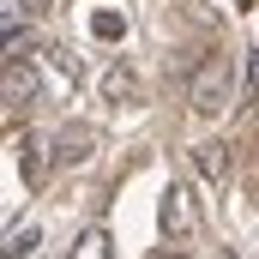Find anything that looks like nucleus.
I'll return each mask as SVG.
<instances>
[{"instance_id": "2", "label": "nucleus", "mask_w": 259, "mask_h": 259, "mask_svg": "<svg viewBox=\"0 0 259 259\" xmlns=\"http://www.w3.org/2000/svg\"><path fill=\"white\" fill-rule=\"evenodd\" d=\"M36 91H42V72L24 61V55H12V61H6V78H0V97H6V109H24Z\"/></svg>"}, {"instance_id": "11", "label": "nucleus", "mask_w": 259, "mask_h": 259, "mask_svg": "<svg viewBox=\"0 0 259 259\" xmlns=\"http://www.w3.org/2000/svg\"><path fill=\"white\" fill-rule=\"evenodd\" d=\"M259 97V55H253V66H247V103Z\"/></svg>"}, {"instance_id": "3", "label": "nucleus", "mask_w": 259, "mask_h": 259, "mask_svg": "<svg viewBox=\"0 0 259 259\" xmlns=\"http://www.w3.org/2000/svg\"><path fill=\"white\" fill-rule=\"evenodd\" d=\"M157 223H163L169 235H193V229H199L193 193H187V187H169V193H163V205H157Z\"/></svg>"}, {"instance_id": "5", "label": "nucleus", "mask_w": 259, "mask_h": 259, "mask_svg": "<svg viewBox=\"0 0 259 259\" xmlns=\"http://www.w3.org/2000/svg\"><path fill=\"white\" fill-rule=\"evenodd\" d=\"M18 175H24L30 187H36V181L49 175V145H42L36 133H30V139H18Z\"/></svg>"}, {"instance_id": "1", "label": "nucleus", "mask_w": 259, "mask_h": 259, "mask_svg": "<svg viewBox=\"0 0 259 259\" xmlns=\"http://www.w3.org/2000/svg\"><path fill=\"white\" fill-rule=\"evenodd\" d=\"M187 103L193 115H223L235 103V55H205L187 78Z\"/></svg>"}, {"instance_id": "7", "label": "nucleus", "mask_w": 259, "mask_h": 259, "mask_svg": "<svg viewBox=\"0 0 259 259\" xmlns=\"http://www.w3.org/2000/svg\"><path fill=\"white\" fill-rule=\"evenodd\" d=\"M91 36H97V42H121V36H127V12H115V6L91 12Z\"/></svg>"}, {"instance_id": "6", "label": "nucleus", "mask_w": 259, "mask_h": 259, "mask_svg": "<svg viewBox=\"0 0 259 259\" xmlns=\"http://www.w3.org/2000/svg\"><path fill=\"white\" fill-rule=\"evenodd\" d=\"M103 97H109V103H133V97H139V72H133L127 61H115L103 72Z\"/></svg>"}, {"instance_id": "9", "label": "nucleus", "mask_w": 259, "mask_h": 259, "mask_svg": "<svg viewBox=\"0 0 259 259\" xmlns=\"http://www.w3.org/2000/svg\"><path fill=\"white\" fill-rule=\"evenodd\" d=\"M66 259H115V247H109V229H84L78 241H72V253Z\"/></svg>"}, {"instance_id": "8", "label": "nucleus", "mask_w": 259, "mask_h": 259, "mask_svg": "<svg viewBox=\"0 0 259 259\" xmlns=\"http://www.w3.org/2000/svg\"><path fill=\"white\" fill-rule=\"evenodd\" d=\"M36 241H42V229H36V223H12L0 253H6V259H24V253H36Z\"/></svg>"}, {"instance_id": "10", "label": "nucleus", "mask_w": 259, "mask_h": 259, "mask_svg": "<svg viewBox=\"0 0 259 259\" xmlns=\"http://www.w3.org/2000/svg\"><path fill=\"white\" fill-rule=\"evenodd\" d=\"M193 163H199V175H205V181H223V175H229V151H223V145H199Z\"/></svg>"}, {"instance_id": "12", "label": "nucleus", "mask_w": 259, "mask_h": 259, "mask_svg": "<svg viewBox=\"0 0 259 259\" xmlns=\"http://www.w3.org/2000/svg\"><path fill=\"white\" fill-rule=\"evenodd\" d=\"M157 259H187V253H157Z\"/></svg>"}, {"instance_id": "4", "label": "nucleus", "mask_w": 259, "mask_h": 259, "mask_svg": "<svg viewBox=\"0 0 259 259\" xmlns=\"http://www.w3.org/2000/svg\"><path fill=\"white\" fill-rule=\"evenodd\" d=\"M91 151H97V133L91 127H66L61 139H55V163H84Z\"/></svg>"}]
</instances>
